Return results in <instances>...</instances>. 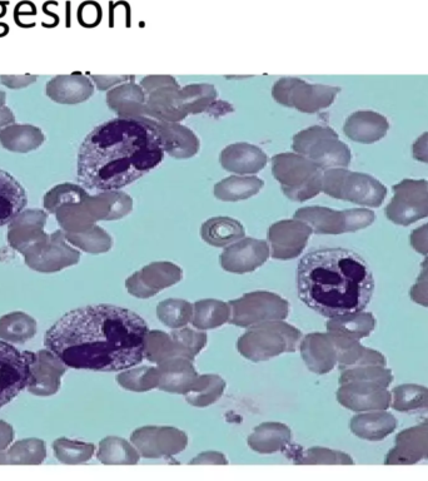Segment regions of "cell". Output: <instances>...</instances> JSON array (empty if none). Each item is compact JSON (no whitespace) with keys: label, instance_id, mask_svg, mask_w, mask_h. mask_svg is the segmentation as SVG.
I'll return each instance as SVG.
<instances>
[{"label":"cell","instance_id":"obj_1","mask_svg":"<svg viewBox=\"0 0 428 481\" xmlns=\"http://www.w3.org/2000/svg\"><path fill=\"white\" fill-rule=\"evenodd\" d=\"M148 325L130 310L113 305L85 306L61 317L44 343L72 369L123 371L144 360Z\"/></svg>","mask_w":428,"mask_h":481},{"label":"cell","instance_id":"obj_2","mask_svg":"<svg viewBox=\"0 0 428 481\" xmlns=\"http://www.w3.org/2000/svg\"><path fill=\"white\" fill-rule=\"evenodd\" d=\"M164 143L149 118L110 119L89 132L79 147L78 181L98 193L114 192L157 168Z\"/></svg>","mask_w":428,"mask_h":481},{"label":"cell","instance_id":"obj_3","mask_svg":"<svg viewBox=\"0 0 428 481\" xmlns=\"http://www.w3.org/2000/svg\"><path fill=\"white\" fill-rule=\"evenodd\" d=\"M297 286L302 302L332 318L366 310L373 297L374 277L356 252L320 248L299 261Z\"/></svg>","mask_w":428,"mask_h":481},{"label":"cell","instance_id":"obj_4","mask_svg":"<svg viewBox=\"0 0 428 481\" xmlns=\"http://www.w3.org/2000/svg\"><path fill=\"white\" fill-rule=\"evenodd\" d=\"M302 340L301 331L284 321L256 325L242 335L237 343L239 354L253 362H262L283 352L296 351Z\"/></svg>","mask_w":428,"mask_h":481},{"label":"cell","instance_id":"obj_5","mask_svg":"<svg viewBox=\"0 0 428 481\" xmlns=\"http://www.w3.org/2000/svg\"><path fill=\"white\" fill-rule=\"evenodd\" d=\"M322 192L337 200L372 208L380 207L387 196V188L377 178L346 170V167L323 171Z\"/></svg>","mask_w":428,"mask_h":481},{"label":"cell","instance_id":"obj_6","mask_svg":"<svg viewBox=\"0 0 428 481\" xmlns=\"http://www.w3.org/2000/svg\"><path fill=\"white\" fill-rule=\"evenodd\" d=\"M273 176L288 198L303 202L322 192L323 170L305 155L286 153L273 158Z\"/></svg>","mask_w":428,"mask_h":481},{"label":"cell","instance_id":"obj_7","mask_svg":"<svg viewBox=\"0 0 428 481\" xmlns=\"http://www.w3.org/2000/svg\"><path fill=\"white\" fill-rule=\"evenodd\" d=\"M293 149L317 163L322 170L347 167L351 163L350 147L339 140L329 127L307 128L293 138Z\"/></svg>","mask_w":428,"mask_h":481},{"label":"cell","instance_id":"obj_8","mask_svg":"<svg viewBox=\"0 0 428 481\" xmlns=\"http://www.w3.org/2000/svg\"><path fill=\"white\" fill-rule=\"evenodd\" d=\"M228 303L230 306V318L228 322L238 327H252L271 321H283L290 313L288 301L268 291L249 292Z\"/></svg>","mask_w":428,"mask_h":481},{"label":"cell","instance_id":"obj_9","mask_svg":"<svg viewBox=\"0 0 428 481\" xmlns=\"http://www.w3.org/2000/svg\"><path fill=\"white\" fill-rule=\"evenodd\" d=\"M294 218L306 222L318 234H341L367 228L374 222L376 215L368 208L338 211L316 206L298 209Z\"/></svg>","mask_w":428,"mask_h":481},{"label":"cell","instance_id":"obj_10","mask_svg":"<svg viewBox=\"0 0 428 481\" xmlns=\"http://www.w3.org/2000/svg\"><path fill=\"white\" fill-rule=\"evenodd\" d=\"M341 92L338 87L308 84L297 78H282L275 85L272 94L278 103L294 107L301 112L314 113L327 108Z\"/></svg>","mask_w":428,"mask_h":481},{"label":"cell","instance_id":"obj_11","mask_svg":"<svg viewBox=\"0 0 428 481\" xmlns=\"http://www.w3.org/2000/svg\"><path fill=\"white\" fill-rule=\"evenodd\" d=\"M386 217L398 226H410L428 217V181L403 179L393 186Z\"/></svg>","mask_w":428,"mask_h":481},{"label":"cell","instance_id":"obj_12","mask_svg":"<svg viewBox=\"0 0 428 481\" xmlns=\"http://www.w3.org/2000/svg\"><path fill=\"white\" fill-rule=\"evenodd\" d=\"M33 384L35 377L31 356L0 341V409Z\"/></svg>","mask_w":428,"mask_h":481},{"label":"cell","instance_id":"obj_13","mask_svg":"<svg viewBox=\"0 0 428 481\" xmlns=\"http://www.w3.org/2000/svg\"><path fill=\"white\" fill-rule=\"evenodd\" d=\"M130 441L145 459L172 457L181 454L188 445L184 431L170 426H144L137 429Z\"/></svg>","mask_w":428,"mask_h":481},{"label":"cell","instance_id":"obj_14","mask_svg":"<svg viewBox=\"0 0 428 481\" xmlns=\"http://www.w3.org/2000/svg\"><path fill=\"white\" fill-rule=\"evenodd\" d=\"M391 391L373 381H348L339 384L337 400L343 407L354 412L388 410L391 407Z\"/></svg>","mask_w":428,"mask_h":481},{"label":"cell","instance_id":"obj_15","mask_svg":"<svg viewBox=\"0 0 428 481\" xmlns=\"http://www.w3.org/2000/svg\"><path fill=\"white\" fill-rule=\"evenodd\" d=\"M183 272L172 262H153L143 267L125 281V287L132 296L151 298L164 288L178 283Z\"/></svg>","mask_w":428,"mask_h":481},{"label":"cell","instance_id":"obj_16","mask_svg":"<svg viewBox=\"0 0 428 481\" xmlns=\"http://www.w3.org/2000/svg\"><path fill=\"white\" fill-rule=\"evenodd\" d=\"M313 233L312 228L301 219H284L272 224L268 231L271 256L275 260L298 257Z\"/></svg>","mask_w":428,"mask_h":481},{"label":"cell","instance_id":"obj_17","mask_svg":"<svg viewBox=\"0 0 428 481\" xmlns=\"http://www.w3.org/2000/svg\"><path fill=\"white\" fill-rule=\"evenodd\" d=\"M271 256L269 245L262 239L241 238L220 254V266L230 273H249L260 268Z\"/></svg>","mask_w":428,"mask_h":481},{"label":"cell","instance_id":"obj_18","mask_svg":"<svg viewBox=\"0 0 428 481\" xmlns=\"http://www.w3.org/2000/svg\"><path fill=\"white\" fill-rule=\"evenodd\" d=\"M428 460V419L421 424L402 430L384 457L386 465H414Z\"/></svg>","mask_w":428,"mask_h":481},{"label":"cell","instance_id":"obj_19","mask_svg":"<svg viewBox=\"0 0 428 481\" xmlns=\"http://www.w3.org/2000/svg\"><path fill=\"white\" fill-rule=\"evenodd\" d=\"M302 358L314 373H328L337 365V350L329 332L309 333L301 341Z\"/></svg>","mask_w":428,"mask_h":481},{"label":"cell","instance_id":"obj_20","mask_svg":"<svg viewBox=\"0 0 428 481\" xmlns=\"http://www.w3.org/2000/svg\"><path fill=\"white\" fill-rule=\"evenodd\" d=\"M328 332V331H327ZM337 350V365L341 371L353 367L380 365L387 366L386 357L380 351L365 347L359 340L329 332Z\"/></svg>","mask_w":428,"mask_h":481},{"label":"cell","instance_id":"obj_21","mask_svg":"<svg viewBox=\"0 0 428 481\" xmlns=\"http://www.w3.org/2000/svg\"><path fill=\"white\" fill-rule=\"evenodd\" d=\"M343 129L350 140L371 144L386 136L389 123L384 115L374 110H357L347 118Z\"/></svg>","mask_w":428,"mask_h":481},{"label":"cell","instance_id":"obj_22","mask_svg":"<svg viewBox=\"0 0 428 481\" xmlns=\"http://www.w3.org/2000/svg\"><path fill=\"white\" fill-rule=\"evenodd\" d=\"M159 371L158 388L172 393L185 395L193 388L198 373L193 361L185 357H174L157 365Z\"/></svg>","mask_w":428,"mask_h":481},{"label":"cell","instance_id":"obj_23","mask_svg":"<svg viewBox=\"0 0 428 481\" xmlns=\"http://www.w3.org/2000/svg\"><path fill=\"white\" fill-rule=\"evenodd\" d=\"M353 435L367 441H381L397 429V419L387 410L358 412L351 419Z\"/></svg>","mask_w":428,"mask_h":481},{"label":"cell","instance_id":"obj_24","mask_svg":"<svg viewBox=\"0 0 428 481\" xmlns=\"http://www.w3.org/2000/svg\"><path fill=\"white\" fill-rule=\"evenodd\" d=\"M220 163L229 172L238 174L260 172L267 164V155L262 149L248 143L228 145L220 153Z\"/></svg>","mask_w":428,"mask_h":481},{"label":"cell","instance_id":"obj_25","mask_svg":"<svg viewBox=\"0 0 428 481\" xmlns=\"http://www.w3.org/2000/svg\"><path fill=\"white\" fill-rule=\"evenodd\" d=\"M27 203V192L20 182L0 168V227L13 221Z\"/></svg>","mask_w":428,"mask_h":481},{"label":"cell","instance_id":"obj_26","mask_svg":"<svg viewBox=\"0 0 428 481\" xmlns=\"http://www.w3.org/2000/svg\"><path fill=\"white\" fill-rule=\"evenodd\" d=\"M290 427L280 422H264L257 426L248 436V445L260 454H273L284 450L290 444Z\"/></svg>","mask_w":428,"mask_h":481},{"label":"cell","instance_id":"obj_27","mask_svg":"<svg viewBox=\"0 0 428 481\" xmlns=\"http://www.w3.org/2000/svg\"><path fill=\"white\" fill-rule=\"evenodd\" d=\"M151 121L162 134L164 149L169 155L178 158L196 155L199 147L198 140L188 128L167 123V121Z\"/></svg>","mask_w":428,"mask_h":481},{"label":"cell","instance_id":"obj_28","mask_svg":"<svg viewBox=\"0 0 428 481\" xmlns=\"http://www.w3.org/2000/svg\"><path fill=\"white\" fill-rule=\"evenodd\" d=\"M245 227L230 217H213L205 221L200 228L203 241L214 247H227L243 238Z\"/></svg>","mask_w":428,"mask_h":481},{"label":"cell","instance_id":"obj_29","mask_svg":"<svg viewBox=\"0 0 428 481\" xmlns=\"http://www.w3.org/2000/svg\"><path fill=\"white\" fill-rule=\"evenodd\" d=\"M376 327V317L367 311H358L353 313L336 316L327 322V331L338 335L361 340L368 337Z\"/></svg>","mask_w":428,"mask_h":481},{"label":"cell","instance_id":"obj_30","mask_svg":"<svg viewBox=\"0 0 428 481\" xmlns=\"http://www.w3.org/2000/svg\"><path fill=\"white\" fill-rule=\"evenodd\" d=\"M391 407L407 414L428 412V388L416 384L396 386L391 392Z\"/></svg>","mask_w":428,"mask_h":481},{"label":"cell","instance_id":"obj_31","mask_svg":"<svg viewBox=\"0 0 428 481\" xmlns=\"http://www.w3.org/2000/svg\"><path fill=\"white\" fill-rule=\"evenodd\" d=\"M230 318V306L219 300H200L194 303V311L190 324L197 330L205 331L217 328L227 324Z\"/></svg>","mask_w":428,"mask_h":481},{"label":"cell","instance_id":"obj_32","mask_svg":"<svg viewBox=\"0 0 428 481\" xmlns=\"http://www.w3.org/2000/svg\"><path fill=\"white\" fill-rule=\"evenodd\" d=\"M263 186L264 183L262 179L257 177H228L215 185L214 196L220 201L235 202L254 196L260 191Z\"/></svg>","mask_w":428,"mask_h":481},{"label":"cell","instance_id":"obj_33","mask_svg":"<svg viewBox=\"0 0 428 481\" xmlns=\"http://www.w3.org/2000/svg\"><path fill=\"white\" fill-rule=\"evenodd\" d=\"M174 357H185L179 345L173 340L170 333L159 330L148 331L145 337L144 358L155 365ZM187 358V357H185ZM189 360V358H188Z\"/></svg>","mask_w":428,"mask_h":481},{"label":"cell","instance_id":"obj_34","mask_svg":"<svg viewBox=\"0 0 428 481\" xmlns=\"http://www.w3.org/2000/svg\"><path fill=\"white\" fill-rule=\"evenodd\" d=\"M226 388V381L218 375L198 376L193 388L184 396L188 403L196 407H207L222 397Z\"/></svg>","mask_w":428,"mask_h":481},{"label":"cell","instance_id":"obj_35","mask_svg":"<svg viewBox=\"0 0 428 481\" xmlns=\"http://www.w3.org/2000/svg\"><path fill=\"white\" fill-rule=\"evenodd\" d=\"M194 305L185 300L168 298L157 306V316L163 325L177 330L192 322Z\"/></svg>","mask_w":428,"mask_h":481},{"label":"cell","instance_id":"obj_36","mask_svg":"<svg viewBox=\"0 0 428 481\" xmlns=\"http://www.w3.org/2000/svg\"><path fill=\"white\" fill-rule=\"evenodd\" d=\"M118 382L129 391L134 392H145L152 388H158L159 384V371L157 366H143L133 369L118 376Z\"/></svg>","mask_w":428,"mask_h":481},{"label":"cell","instance_id":"obj_37","mask_svg":"<svg viewBox=\"0 0 428 481\" xmlns=\"http://www.w3.org/2000/svg\"><path fill=\"white\" fill-rule=\"evenodd\" d=\"M296 464L301 465H353L352 457L342 451L331 450L327 448H311L306 451H299L293 457Z\"/></svg>","mask_w":428,"mask_h":481},{"label":"cell","instance_id":"obj_38","mask_svg":"<svg viewBox=\"0 0 428 481\" xmlns=\"http://www.w3.org/2000/svg\"><path fill=\"white\" fill-rule=\"evenodd\" d=\"M348 381H373L389 388L393 381V373L391 369L380 365L353 367L343 370L339 376V384Z\"/></svg>","mask_w":428,"mask_h":481},{"label":"cell","instance_id":"obj_39","mask_svg":"<svg viewBox=\"0 0 428 481\" xmlns=\"http://www.w3.org/2000/svg\"><path fill=\"white\" fill-rule=\"evenodd\" d=\"M140 459V454L136 446L119 437H110L104 442L103 463L136 465Z\"/></svg>","mask_w":428,"mask_h":481},{"label":"cell","instance_id":"obj_40","mask_svg":"<svg viewBox=\"0 0 428 481\" xmlns=\"http://www.w3.org/2000/svg\"><path fill=\"white\" fill-rule=\"evenodd\" d=\"M170 336L178 343L185 357L192 361H194L197 355L207 345V333L200 330L194 331L192 328L182 327V328L173 330L170 332Z\"/></svg>","mask_w":428,"mask_h":481},{"label":"cell","instance_id":"obj_41","mask_svg":"<svg viewBox=\"0 0 428 481\" xmlns=\"http://www.w3.org/2000/svg\"><path fill=\"white\" fill-rule=\"evenodd\" d=\"M421 268L416 283L411 287L410 297L417 305L428 307V254L421 264Z\"/></svg>","mask_w":428,"mask_h":481},{"label":"cell","instance_id":"obj_42","mask_svg":"<svg viewBox=\"0 0 428 481\" xmlns=\"http://www.w3.org/2000/svg\"><path fill=\"white\" fill-rule=\"evenodd\" d=\"M78 16L80 19V23L84 25H95L100 21L102 16V9L97 3L94 1H87L83 3L79 8Z\"/></svg>","mask_w":428,"mask_h":481},{"label":"cell","instance_id":"obj_43","mask_svg":"<svg viewBox=\"0 0 428 481\" xmlns=\"http://www.w3.org/2000/svg\"><path fill=\"white\" fill-rule=\"evenodd\" d=\"M410 243L412 248L419 254H428V223L413 230L410 236Z\"/></svg>","mask_w":428,"mask_h":481},{"label":"cell","instance_id":"obj_44","mask_svg":"<svg viewBox=\"0 0 428 481\" xmlns=\"http://www.w3.org/2000/svg\"><path fill=\"white\" fill-rule=\"evenodd\" d=\"M190 465H227V457L222 452L218 451H207L203 454H199L193 460L190 461Z\"/></svg>","mask_w":428,"mask_h":481},{"label":"cell","instance_id":"obj_45","mask_svg":"<svg viewBox=\"0 0 428 481\" xmlns=\"http://www.w3.org/2000/svg\"><path fill=\"white\" fill-rule=\"evenodd\" d=\"M412 153L414 159L423 162V163H428V132L421 134L416 142L413 143Z\"/></svg>","mask_w":428,"mask_h":481}]
</instances>
